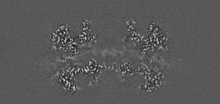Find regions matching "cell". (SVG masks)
Masks as SVG:
<instances>
[{
    "instance_id": "6da1fadb",
    "label": "cell",
    "mask_w": 220,
    "mask_h": 104,
    "mask_svg": "<svg viewBox=\"0 0 220 104\" xmlns=\"http://www.w3.org/2000/svg\"><path fill=\"white\" fill-rule=\"evenodd\" d=\"M125 25L126 31L130 32V31H133L136 28V23L133 20H129L126 22Z\"/></svg>"
}]
</instances>
